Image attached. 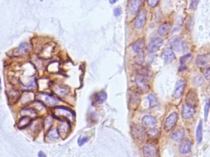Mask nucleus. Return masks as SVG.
I'll return each instance as SVG.
<instances>
[{"mask_svg": "<svg viewBox=\"0 0 210 157\" xmlns=\"http://www.w3.org/2000/svg\"><path fill=\"white\" fill-rule=\"evenodd\" d=\"M142 122L145 126L148 127L155 126L157 123L156 118L150 115H146L142 119Z\"/></svg>", "mask_w": 210, "mask_h": 157, "instance_id": "15", "label": "nucleus"}, {"mask_svg": "<svg viewBox=\"0 0 210 157\" xmlns=\"http://www.w3.org/2000/svg\"><path fill=\"white\" fill-rule=\"evenodd\" d=\"M210 100L208 99L206 101V103H205V110H204V112H205V121L207 119L208 115V113H209V110H210Z\"/></svg>", "mask_w": 210, "mask_h": 157, "instance_id": "33", "label": "nucleus"}, {"mask_svg": "<svg viewBox=\"0 0 210 157\" xmlns=\"http://www.w3.org/2000/svg\"><path fill=\"white\" fill-rule=\"evenodd\" d=\"M163 43V41L161 38H154L149 43L148 47V50L150 53L156 52L162 46Z\"/></svg>", "mask_w": 210, "mask_h": 157, "instance_id": "4", "label": "nucleus"}, {"mask_svg": "<svg viewBox=\"0 0 210 157\" xmlns=\"http://www.w3.org/2000/svg\"><path fill=\"white\" fill-rule=\"evenodd\" d=\"M199 2V1H192L190 4V9L193 10H195Z\"/></svg>", "mask_w": 210, "mask_h": 157, "instance_id": "39", "label": "nucleus"}, {"mask_svg": "<svg viewBox=\"0 0 210 157\" xmlns=\"http://www.w3.org/2000/svg\"><path fill=\"white\" fill-rule=\"evenodd\" d=\"M143 152L145 157H156L158 155V149L152 144H149L143 147Z\"/></svg>", "mask_w": 210, "mask_h": 157, "instance_id": "5", "label": "nucleus"}, {"mask_svg": "<svg viewBox=\"0 0 210 157\" xmlns=\"http://www.w3.org/2000/svg\"><path fill=\"white\" fill-rule=\"evenodd\" d=\"M158 2L159 1L158 0H149L148 1V4L149 6L154 7L158 5Z\"/></svg>", "mask_w": 210, "mask_h": 157, "instance_id": "40", "label": "nucleus"}, {"mask_svg": "<svg viewBox=\"0 0 210 157\" xmlns=\"http://www.w3.org/2000/svg\"><path fill=\"white\" fill-rule=\"evenodd\" d=\"M148 136L151 138H155L158 136V131L156 129H151L148 131Z\"/></svg>", "mask_w": 210, "mask_h": 157, "instance_id": "35", "label": "nucleus"}, {"mask_svg": "<svg viewBox=\"0 0 210 157\" xmlns=\"http://www.w3.org/2000/svg\"><path fill=\"white\" fill-rule=\"evenodd\" d=\"M149 75L150 73L149 71L143 69L135 77L136 84L139 90L142 92H146L149 89L148 85L146 84L150 78Z\"/></svg>", "mask_w": 210, "mask_h": 157, "instance_id": "1", "label": "nucleus"}, {"mask_svg": "<svg viewBox=\"0 0 210 157\" xmlns=\"http://www.w3.org/2000/svg\"><path fill=\"white\" fill-rule=\"evenodd\" d=\"M178 119V115L176 112L171 113L166 119L164 124V129L166 131H171L175 126Z\"/></svg>", "mask_w": 210, "mask_h": 157, "instance_id": "2", "label": "nucleus"}, {"mask_svg": "<svg viewBox=\"0 0 210 157\" xmlns=\"http://www.w3.org/2000/svg\"><path fill=\"white\" fill-rule=\"evenodd\" d=\"M185 134V131L183 128L179 127L176 131H174L171 134V138L173 140L176 142L181 141Z\"/></svg>", "mask_w": 210, "mask_h": 157, "instance_id": "11", "label": "nucleus"}, {"mask_svg": "<svg viewBox=\"0 0 210 157\" xmlns=\"http://www.w3.org/2000/svg\"><path fill=\"white\" fill-rule=\"evenodd\" d=\"M203 138V124L202 121L200 120L198 125L196 131V139L198 144H200L202 141Z\"/></svg>", "mask_w": 210, "mask_h": 157, "instance_id": "20", "label": "nucleus"}, {"mask_svg": "<svg viewBox=\"0 0 210 157\" xmlns=\"http://www.w3.org/2000/svg\"><path fill=\"white\" fill-rule=\"evenodd\" d=\"M209 61V58L206 55H199L197 56L195 63L198 67L205 66Z\"/></svg>", "mask_w": 210, "mask_h": 157, "instance_id": "14", "label": "nucleus"}, {"mask_svg": "<svg viewBox=\"0 0 210 157\" xmlns=\"http://www.w3.org/2000/svg\"><path fill=\"white\" fill-rule=\"evenodd\" d=\"M48 136L51 139H57L59 138V133L57 130L52 129L49 132Z\"/></svg>", "mask_w": 210, "mask_h": 157, "instance_id": "30", "label": "nucleus"}, {"mask_svg": "<svg viewBox=\"0 0 210 157\" xmlns=\"http://www.w3.org/2000/svg\"><path fill=\"white\" fill-rule=\"evenodd\" d=\"M44 125L46 128H49L50 126L52 125V118L50 117H46L44 121Z\"/></svg>", "mask_w": 210, "mask_h": 157, "instance_id": "36", "label": "nucleus"}, {"mask_svg": "<svg viewBox=\"0 0 210 157\" xmlns=\"http://www.w3.org/2000/svg\"><path fill=\"white\" fill-rule=\"evenodd\" d=\"M172 46H173V48L176 51H178V52H181V51H182L184 49V43L179 38L176 39L173 41Z\"/></svg>", "mask_w": 210, "mask_h": 157, "instance_id": "22", "label": "nucleus"}, {"mask_svg": "<svg viewBox=\"0 0 210 157\" xmlns=\"http://www.w3.org/2000/svg\"><path fill=\"white\" fill-rule=\"evenodd\" d=\"M148 98L149 101V106L151 107H153L158 105V99L153 94H149Z\"/></svg>", "mask_w": 210, "mask_h": 157, "instance_id": "28", "label": "nucleus"}, {"mask_svg": "<svg viewBox=\"0 0 210 157\" xmlns=\"http://www.w3.org/2000/svg\"><path fill=\"white\" fill-rule=\"evenodd\" d=\"M28 51V46L27 43H22L19 47L17 52V53H25Z\"/></svg>", "mask_w": 210, "mask_h": 157, "instance_id": "29", "label": "nucleus"}, {"mask_svg": "<svg viewBox=\"0 0 210 157\" xmlns=\"http://www.w3.org/2000/svg\"><path fill=\"white\" fill-rule=\"evenodd\" d=\"M192 58V55L191 53H188L186 55H183L182 57L180 58V63L181 66L179 68V71H183V69H186V64L190 61Z\"/></svg>", "mask_w": 210, "mask_h": 157, "instance_id": "17", "label": "nucleus"}, {"mask_svg": "<svg viewBox=\"0 0 210 157\" xmlns=\"http://www.w3.org/2000/svg\"><path fill=\"white\" fill-rule=\"evenodd\" d=\"M141 3H142L141 1L137 0L132 1L130 2V12L132 14H136L138 12L139 9L141 7Z\"/></svg>", "mask_w": 210, "mask_h": 157, "instance_id": "18", "label": "nucleus"}, {"mask_svg": "<svg viewBox=\"0 0 210 157\" xmlns=\"http://www.w3.org/2000/svg\"><path fill=\"white\" fill-rule=\"evenodd\" d=\"M121 12H122V10H121V8H120V7H117V8L114 9V14L116 17L120 15L121 14Z\"/></svg>", "mask_w": 210, "mask_h": 157, "instance_id": "41", "label": "nucleus"}, {"mask_svg": "<svg viewBox=\"0 0 210 157\" xmlns=\"http://www.w3.org/2000/svg\"><path fill=\"white\" fill-rule=\"evenodd\" d=\"M32 100V96L30 93H25V95H23V97L22 98V102L24 104L28 103V102H30Z\"/></svg>", "mask_w": 210, "mask_h": 157, "instance_id": "32", "label": "nucleus"}, {"mask_svg": "<svg viewBox=\"0 0 210 157\" xmlns=\"http://www.w3.org/2000/svg\"><path fill=\"white\" fill-rule=\"evenodd\" d=\"M54 90L57 95L61 97L66 95L68 92V89H67L65 86H60V85L55 86Z\"/></svg>", "mask_w": 210, "mask_h": 157, "instance_id": "24", "label": "nucleus"}, {"mask_svg": "<svg viewBox=\"0 0 210 157\" xmlns=\"http://www.w3.org/2000/svg\"><path fill=\"white\" fill-rule=\"evenodd\" d=\"M54 115L57 117H64L67 118H74V114L69 109L64 107H57L54 109Z\"/></svg>", "mask_w": 210, "mask_h": 157, "instance_id": "3", "label": "nucleus"}, {"mask_svg": "<svg viewBox=\"0 0 210 157\" xmlns=\"http://www.w3.org/2000/svg\"><path fill=\"white\" fill-rule=\"evenodd\" d=\"M21 114L22 115L28 116V117H36L37 115V112L35 109H33L31 108L24 109L21 111ZM32 118V117H31Z\"/></svg>", "mask_w": 210, "mask_h": 157, "instance_id": "25", "label": "nucleus"}, {"mask_svg": "<svg viewBox=\"0 0 210 157\" xmlns=\"http://www.w3.org/2000/svg\"><path fill=\"white\" fill-rule=\"evenodd\" d=\"M132 134L133 138L138 140H142L145 136V132L144 129L138 125H135L132 128Z\"/></svg>", "mask_w": 210, "mask_h": 157, "instance_id": "9", "label": "nucleus"}, {"mask_svg": "<svg viewBox=\"0 0 210 157\" xmlns=\"http://www.w3.org/2000/svg\"><path fill=\"white\" fill-rule=\"evenodd\" d=\"M146 20V11L145 10H142L135 21L134 27L138 29L141 28L145 25Z\"/></svg>", "mask_w": 210, "mask_h": 157, "instance_id": "8", "label": "nucleus"}, {"mask_svg": "<svg viewBox=\"0 0 210 157\" xmlns=\"http://www.w3.org/2000/svg\"><path fill=\"white\" fill-rule=\"evenodd\" d=\"M68 128H69V125H68V124L66 122H63L59 126L60 132L61 133L63 134L67 133V131L68 130Z\"/></svg>", "mask_w": 210, "mask_h": 157, "instance_id": "31", "label": "nucleus"}, {"mask_svg": "<svg viewBox=\"0 0 210 157\" xmlns=\"http://www.w3.org/2000/svg\"><path fill=\"white\" fill-rule=\"evenodd\" d=\"M170 26L168 23H165L161 25L158 29V34L160 36H165L168 33Z\"/></svg>", "mask_w": 210, "mask_h": 157, "instance_id": "23", "label": "nucleus"}, {"mask_svg": "<svg viewBox=\"0 0 210 157\" xmlns=\"http://www.w3.org/2000/svg\"><path fill=\"white\" fill-rule=\"evenodd\" d=\"M39 98L43 100L44 103H46V104L50 105H56L58 102V100H56L55 98H54L52 97H51V95H47V94H44V93H42L40 94L39 95Z\"/></svg>", "mask_w": 210, "mask_h": 157, "instance_id": "13", "label": "nucleus"}, {"mask_svg": "<svg viewBox=\"0 0 210 157\" xmlns=\"http://www.w3.org/2000/svg\"><path fill=\"white\" fill-rule=\"evenodd\" d=\"M106 93L105 92H101L100 93H98L95 96L96 101L99 104H102L105 102L106 100Z\"/></svg>", "mask_w": 210, "mask_h": 157, "instance_id": "26", "label": "nucleus"}, {"mask_svg": "<svg viewBox=\"0 0 210 157\" xmlns=\"http://www.w3.org/2000/svg\"><path fill=\"white\" fill-rule=\"evenodd\" d=\"M38 157H46V154L44 153V152H40L39 153H38Z\"/></svg>", "mask_w": 210, "mask_h": 157, "instance_id": "42", "label": "nucleus"}, {"mask_svg": "<svg viewBox=\"0 0 210 157\" xmlns=\"http://www.w3.org/2000/svg\"><path fill=\"white\" fill-rule=\"evenodd\" d=\"M145 44V41L143 39H138L136 41L132 46V49L133 51L136 53H141L143 51Z\"/></svg>", "mask_w": 210, "mask_h": 157, "instance_id": "16", "label": "nucleus"}, {"mask_svg": "<svg viewBox=\"0 0 210 157\" xmlns=\"http://www.w3.org/2000/svg\"><path fill=\"white\" fill-rule=\"evenodd\" d=\"M186 100L187 101V103L189 105H193L194 104L196 103L197 102V96L195 92L194 91H190L186 97Z\"/></svg>", "mask_w": 210, "mask_h": 157, "instance_id": "21", "label": "nucleus"}, {"mask_svg": "<svg viewBox=\"0 0 210 157\" xmlns=\"http://www.w3.org/2000/svg\"><path fill=\"white\" fill-rule=\"evenodd\" d=\"M88 141H89V139H88V138H87V137L81 138H79V139H78V145H79V146H83L85 143H86Z\"/></svg>", "mask_w": 210, "mask_h": 157, "instance_id": "38", "label": "nucleus"}, {"mask_svg": "<svg viewBox=\"0 0 210 157\" xmlns=\"http://www.w3.org/2000/svg\"><path fill=\"white\" fill-rule=\"evenodd\" d=\"M185 86H186V83L184 81L180 80L176 82L175 88L173 92L174 98L178 99L182 97L184 90Z\"/></svg>", "mask_w": 210, "mask_h": 157, "instance_id": "7", "label": "nucleus"}, {"mask_svg": "<svg viewBox=\"0 0 210 157\" xmlns=\"http://www.w3.org/2000/svg\"><path fill=\"white\" fill-rule=\"evenodd\" d=\"M162 58L167 63H170L173 61L175 58L174 52L171 49H166L162 53Z\"/></svg>", "mask_w": 210, "mask_h": 157, "instance_id": "12", "label": "nucleus"}, {"mask_svg": "<svg viewBox=\"0 0 210 157\" xmlns=\"http://www.w3.org/2000/svg\"><path fill=\"white\" fill-rule=\"evenodd\" d=\"M0 85H1V79H0Z\"/></svg>", "mask_w": 210, "mask_h": 157, "instance_id": "44", "label": "nucleus"}, {"mask_svg": "<svg viewBox=\"0 0 210 157\" xmlns=\"http://www.w3.org/2000/svg\"><path fill=\"white\" fill-rule=\"evenodd\" d=\"M204 76L207 80L210 81V66H207L204 71Z\"/></svg>", "mask_w": 210, "mask_h": 157, "instance_id": "37", "label": "nucleus"}, {"mask_svg": "<svg viewBox=\"0 0 210 157\" xmlns=\"http://www.w3.org/2000/svg\"><path fill=\"white\" fill-rule=\"evenodd\" d=\"M204 82V78L202 76H196L193 79V81H192L193 84L196 87H200V86L202 85Z\"/></svg>", "mask_w": 210, "mask_h": 157, "instance_id": "27", "label": "nucleus"}, {"mask_svg": "<svg viewBox=\"0 0 210 157\" xmlns=\"http://www.w3.org/2000/svg\"><path fill=\"white\" fill-rule=\"evenodd\" d=\"M116 2V1H109L110 3H115Z\"/></svg>", "mask_w": 210, "mask_h": 157, "instance_id": "43", "label": "nucleus"}, {"mask_svg": "<svg viewBox=\"0 0 210 157\" xmlns=\"http://www.w3.org/2000/svg\"><path fill=\"white\" fill-rule=\"evenodd\" d=\"M136 63L138 64H141L144 61V55L143 53H140V54L136 57Z\"/></svg>", "mask_w": 210, "mask_h": 157, "instance_id": "34", "label": "nucleus"}, {"mask_svg": "<svg viewBox=\"0 0 210 157\" xmlns=\"http://www.w3.org/2000/svg\"><path fill=\"white\" fill-rule=\"evenodd\" d=\"M195 114V109L194 105L185 103L182 109V116L184 119H189L193 117Z\"/></svg>", "mask_w": 210, "mask_h": 157, "instance_id": "6", "label": "nucleus"}, {"mask_svg": "<svg viewBox=\"0 0 210 157\" xmlns=\"http://www.w3.org/2000/svg\"><path fill=\"white\" fill-rule=\"evenodd\" d=\"M179 152L182 154H186L191 152V143L188 139L183 141L179 147Z\"/></svg>", "mask_w": 210, "mask_h": 157, "instance_id": "10", "label": "nucleus"}, {"mask_svg": "<svg viewBox=\"0 0 210 157\" xmlns=\"http://www.w3.org/2000/svg\"><path fill=\"white\" fill-rule=\"evenodd\" d=\"M32 121V118L28 117V116L23 117L19 120V122L18 123V126L20 128H25L30 124Z\"/></svg>", "mask_w": 210, "mask_h": 157, "instance_id": "19", "label": "nucleus"}]
</instances>
